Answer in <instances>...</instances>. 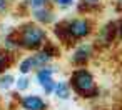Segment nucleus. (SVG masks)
<instances>
[{
    "instance_id": "nucleus-9",
    "label": "nucleus",
    "mask_w": 122,
    "mask_h": 110,
    "mask_svg": "<svg viewBox=\"0 0 122 110\" xmlns=\"http://www.w3.org/2000/svg\"><path fill=\"white\" fill-rule=\"evenodd\" d=\"M52 95L55 98H59V100H69L72 97V88H70L69 80H57Z\"/></svg>"
},
{
    "instance_id": "nucleus-17",
    "label": "nucleus",
    "mask_w": 122,
    "mask_h": 110,
    "mask_svg": "<svg viewBox=\"0 0 122 110\" xmlns=\"http://www.w3.org/2000/svg\"><path fill=\"white\" fill-rule=\"evenodd\" d=\"M10 9V0H0V14H5Z\"/></svg>"
},
{
    "instance_id": "nucleus-1",
    "label": "nucleus",
    "mask_w": 122,
    "mask_h": 110,
    "mask_svg": "<svg viewBox=\"0 0 122 110\" xmlns=\"http://www.w3.org/2000/svg\"><path fill=\"white\" fill-rule=\"evenodd\" d=\"M14 32L19 40L20 50H27L32 53L40 50L44 47V43L49 40L47 27H42V25L35 24L34 20H27V22L20 24L17 29H14Z\"/></svg>"
},
{
    "instance_id": "nucleus-3",
    "label": "nucleus",
    "mask_w": 122,
    "mask_h": 110,
    "mask_svg": "<svg viewBox=\"0 0 122 110\" xmlns=\"http://www.w3.org/2000/svg\"><path fill=\"white\" fill-rule=\"evenodd\" d=\"M64 24H65V30L69 33V38L70 42L75 45L79 40H84L87 38L90 33H92V22L87 19V17H74V19H64Z\"/></svg>"
},
{
    "instance_id": "nucleus-10",
    "label": "nucleus",
    "mask_w": 122,
    "mask_h": 110,
    "mask_svg": "<svg viewBox=\"0 0 122 110\" xmlns=\"http://www.w3.org/2000/svg\"><path fill=\"white\" fill-rule=\"evenodd\" d=\"M17 60V53H12L0 47V73H5L12 68V65Z\"/></svg>"
},
{
    "instance_id": "nucleus-7",
    "label": "nucleus",
    "mask_w": 122,
    "mask_h": 110,
    "mask_svg": "<svg viewBox=\"0 0 122 110\" xmlns=\"http://www.w3.org/2000/svg\"><path fill=\"white\" fill-rule=\"evenodd\" d=\"M32 17V20L42 27H52L59 19H57V12L54 7H45V9H39V10H32L29 14Z\"/></svg>"
},
{
    "instance_id": "nucleus-5",
    "label": "nucleus",
    "mask_w": 122,
    "mask_h": 110,
    "mask_svg": "<svg viewBox=\"0 0 122 110\" xmlns=\"http://www.w3.org/2000/svg\"><path fill=\"white\" fill-rule=\"evenodd\" d=\"M17 108H20V110H49V103L42 95L29 93V95H20L17 98Z\"/></svg>"
},
{
    "instance_id": "nucleus-19",
    "label": "nucleus",
    "mask_w": 122,
    "mask_h": 110,
    "mask_svg": "<svg viewBox=\"0 0 122 110\" xmlns=\"http://www.w3.org/2000/svg\"><path fill=\"white\" fill-rule=\"evenodd\" d=\"M115 2L119 4V7H122V0H115Z\"/></svg>"
},
{
    "instance_id": "nucleus-8",
    "label": "nucleus",
    "mask_w": 122,
    "mask_h": 110,
    "mask_svg": "<svg viewBox=\"0 0 122 110\" xmlns=\"http://www.w3.org/2000/svg\"><path fill=\"white\" fill-rule=\"evenodd\" d=\"M115 33H117V25H114L112 22H109V24H105V25L99 30L97 42H99V43H102V45H109V43L114 40Z\"/></svg>"
},
{
    "instance_id": "nucleus-18",
    "label": "nucleus",
    "mask_w": 122,
    "mask_h": 110,
    "mask_svg": "<svg viewBox=\"0 0 122 110\" xmlns=\"http://www.w3.org/2000/svg\"><path fill=\"white\" fill-rule=\"evenodd\" d=\"M117 33H119V37L122 38V22H120V24L117 25Z\"/></svg>"
},
{
    "instance_id": "nucleus-16",
    "label": "nucleus",
    "mask_w": 122,
    "mask_h": 110,
    "mask_svg": "<svg viewBox=\"0 0 122 110\" xmlns=\"http://www.w3.org/2000/svg\"><path fill=\"white\" fill-rule=\"evenodd\" d=\"M100 4V0H82V2L79 4V12L82 10V12H85V10H89V9H94V7H97Z\"/></svg>"
},
{
    "instance_id": "nucleus-4",
    "label": "nucleus",
    "mask_w": 122,
    "mask_h": 110,
    "mask_svg": "<svg viewBox=\"0 0 122 110\" xmlns=\"http://www.w3.org/2000/svg\"><path fill=\"white\" fill-rule=\"evenodd\" d=\"M55 73H57V67L54 65H47V67H40L34 72V77H35V82L37 85L42 88L44 95L50 97L54 93V87H55Z\"/></svg>"
},
{
    "instance_id": "nucleus-12",
    "label": "nucleus",
    "mask_w": 122,
    "mask_h": 110,
    "mask_svg": "<svg viewBox=\"0 0 122 110\" xmlns=\"http://www.w3.org/2000/svg\"><path fill=\"white\" fill-rule=\"evenodd\" d=\"M22 2L27 7L29 14L32 10H39V9H45V7H54L52 0H22Z\"/></svg>"
},
{
    "instance_id": "nucleus-14",
    "label": "nucleus",
    "mask_w": 122,
    "mask_h": 110,
    "mask_svg": "<svg viewBox=\"0 0 122 110\" xmlns=\"http://www.w3.org/2000/svg\"><path fill=\"white\" fill-rule=\"evenodd\" d=\"M15 88L19 93H24L30 88V77L29 75H19L15 77Z\"/></svg>"
},
{
    "instance_id": "nucleus-11",
    "label": "nucleus",
    "mask_w": 122,
    "mask_h": 110,
    "mask_svg": "<svg viewBox=\"0 0 122 110\" xmlns=\"http://www.w3.org/2000/svg\"><path fill=\"white\" fill-rule=\"evenodd\" d=\"M17 70L20 75H30L32 72L37 70V63H35V58L34 55H27L24 58H20L19 65H17Z\"/></svg>"
},
{
    "instance_id": "nucleus-13",
    "label": "nucleus",
    "mask_w": 122,
    "mask_h": 110,
    "mask_svg": "<svg viewBox=\"0 0 122 110\" xmlns=\"http://www.w3.org/2000/svg\"><path fill=\"white\" fill-rule=\"evenodd\" d=\"M15 85V75L10 72L0 73V92H9Z\"/></svg>"
},
{
    "instance_id": "nucleus-6",
    "label": "nucleus",
    "mask_w": 122,
    "mask_h": 110,
    "mask_svg": "<svg viewBox=\"0 0 122 110\" xmlns=\"http://www.w3.org/2000/svg\"><path fill=\"white\" fill-rule=\"evenodd\" d=\"M92 55H94L92 45H89V43H79V45H75L74 52L70 53L69 62H70L75 68H77V67H85V65L90 62Z\"/></svg>"
},
{
    "instance_id": "nucleus-15",
    "label": "nucleus",
    "mask_w": 122,
    "mask_h": 110,
    "mask_svg": "<svg viewBox=\"0 0 122 110\" xmlns=\"http://www.w3.org/2000/svg\"><path fill=\"white\" fill-rule=\"evenodd\" d=\"M52 4L59 10H70L72 7H75V0H52Z\"/></svg>"
},
{
    "instance_id": "nucleus-2",
    "label": "nucleus",
    "mask_w": 122,
    "mask_h": 110,
    "mask_svg": "<svg viewBox=\"0 0 122 110\" xmlns=\"http://www.w3.org/2000/svg\"><path fill=\"white\" fill-rule=\"evenodd\" d=\"M69 83L74 93H77L80 98H94L97 97V83L94 78V73L87 70L85 67H77L70 72Z\"/></svg>"
}]
</instances>
